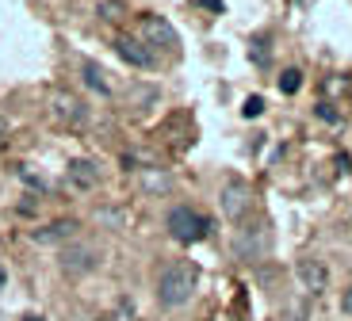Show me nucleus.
Returning a JSON list of instances; mask_svg holds the SVG:
<instances>
[{
	"mask_svg": "<svg viewBox=\"0 0 352 321\" xmlns=\"http://www.w3.org/2000/svg\"><path fill=\"white\" fill-rule=\"evenodd\" d=\"M299 88H302V73L299 69H287V73H283V77H280V92H299Z\"/></svg>",
	"mask_w": 352,
	"mask_h": 321,
	"instance_id": "2eb2a0df",
	"label": "nucleus"
},
{
	"mask_svg": "<svg viewBox=\"0 0 352 321\" xmlns=\"http://www.w3.org/2000/svg\"><path fill=\"white\" fill-rule=\"evenodd\" d=\"M115 50H119V58L126 61V65H134V69H153L157 65V58H153V50L142 38H115Z\"/></svg>",
	"mask_w": 352,
	"mask_h": 321,
	"instance_id": "1a4fd4ad",
	"label": "nucleus"
},
{
	"mask_svg": "<svg viewBox=\"0 0 352 321\" xmlns=\"http://www.w3.org/2000/svg\"><path fill=\"white\" fill-rule=\"evenodd\" d=\"M192 4H199V8H211V12H222V0H192Z\"/></svg>",
	"mask_w": 352,
	"mask_h": 321,
	"instance_id": "6ab92c4d",
	"label": "nucleus"
},
{
	"mask_svg": "<svg viewBox=\"0 0 352 321\" xmlns=\"http://www.w3.org/2000/svg\"><path fill=\"white\" fill-rule=\"evenodd\" d=\"M168 234H173L176 241L192 245V241H203V237L211 234V222L192 207H173L168 210Z\"/></svg>",
	"mask_w": 352,
	"mask_h": 321,
	"instance_id": "f03ea898",
	"label": "nucleus"
},
{
	"mask_svg": "<svg viewBox=\"0 0 352 321\" xmlns=\"http://www.w3.org/2000/svg\"><path fill=\"white\" fill-rule=\"evenodd\" d=\"M8 138V119H4V115H0V142Z\"/></svg>",
	"mask_w": 352,
	"mask_h": 321,
	"instance_id": "aec40b11",
	"label": "nucleus"
},
{
	"mask_svg": "<svg viewBox=\"0 0 352 321\" xmlns=\"http://www.w3.org/2000/svg\"><path fill=\"white\" fill-rule=\"evenodd\" d=\"M100 256H104V249L96 241H69L58 256V264H62L65 276H88L100 264Z\"/></svg>",
	"mask_w": 352,
	"mask_h": 321,
	"instance_id": "7ed1b4c3",
	"label": "nucleus"
},
{
	"mask_svg": "<svg viewBox=\"0 0 352 321\" xmlns=\"http://www.w3.org/2000/svg\"><path fill=\"white\" fill-rule=\"evenodd\" d=\"M195 287H199V272L195 264L188 261H168L157 276V302L165 310H176V306H188L195 295Z\"/></svg>",
	"mask_w": 352,
	"mask_h": 321,
	"instance_id": "f257e3e1",
	"label": "nucleus"
},
{
	"mask_svg": "<svg viewBox=\"0 0 352 321\" xmlns=\"http://www.w3.org/2000/svg\"><path fill=\"white\" fill-rule=\"evenodd\" d=\"M261 111H264V100H261V96H249V100H245V115H249V119H256Z\"/></svg>",
	"mask_w": 352,
	"mask_h": 321,
	"instance_id": "dca6fc26",
	"label": "nucleus"
},
{
	"mask_svg": "<svg viewBox=\"0 0 352 321\" xmlns=\"http://www.w3.org/2000/svg\"><path fill=\"white\" fill-rule=\"evenodd\" d=\"M104 321H134V306L126 302V298H119V302L104 313Z\"/></svg>",
	"mask_w": 352,
	"mask_h": 321,
	"instance_id": "4468645a",
	"label": "nucleus"
},
{
	"mask_svg": "<svg viewBox=\"0 0 352 321\" xmlns=\"http://www.w3.org/2000/svg\"><path fill=\"white\" fill-rule=\"evenodd\" d=\"M295 276H299V287L307 291L310 298H322V295L329 291V268L318 261V256H307V261H299Z\"/></svg>",
	"mask_w": 352,
	"mask_h": 321,
	"instance_id": "0eeeda50",
	"label": "nucleus"
},
{
	"mask_svg": "<svg viewBox=\"0 0 352 321\" xmlns=\"http://www.w3.org/2000/svg\"><path fill=\"white\" fill-rule=\"evenodd\" d=\"M65 184H69L73 191L100 188V165L88 161V157H77V161H69V168H65Z\"/></svg>",
	"mask_w": 352,
	"mask_h": 321,
	"instance_id": "6e6552de",
	"label": "nucleus"
},
{
	"mask_svg": "<svg viewBox=\"0 0 352 321\" xmlns=\"http://www.w3.org/2000/svg\"><path fill=\"white\" fill-rule=\"evenodd\" d=\"M219 207H222V214H226L230 222H241V218L249 214V207H253V191H249L241 180H230L226 188H222V195H219Z\"/></svg>",
	"mask_w": 352,
	"mask_h": 321,
	"instance_id": "423d86ee",
	"label": "nucleus"
},
{
	"mask_svg": "<svg viewBox=\"0 0 352 321\" xmlns=\"http://www.w3.org/2000/svg\"><path fill=\"white\" fill-rule=\"evenodd\" d=\"M96 16L104 19V23H119V19L126 16V8H123V0H100V4H96Z\"/></svg>",
	"mask_w": 352,
	"mask_h": 321,
	"instance_id": "ddd939ff",
	"label": "nucleus"
},
{
	"mask_svg": "<svg viewBox=\"0 0 352 321\" xmlns=\"http://www.w3.org/2000/svg\"><path fill=\"white\" fill-rule=\"evenodd\" d=\"M341 310H344V318H352V283H349V291L341 295Z\"/></svg>",
	"mask_w": 352,
	"mask_h": 321,
	"instance_id": "f3484780",
	"label": "nucleus"
},
{
	"mask_svg": "<svg viewBox=\"0 0 352 321\" xmlns=\"http://www.w3.org/2000/svg\"><path fill=\"white\" fill-rule=\"evenodd\" d=\"M138 31H142V43L146 46H157V50H176V46H180L173 23L161 19V16H153V12H146V16L138 19Z\"/></svg>",
	"mask_w": 352,
	"mask_h": 321,
	"instance_id": "20e7f679",
	"label": "nucleus"
},
{
	"mask_svg": "<svg viewBox=\"0 0 352 321\" xmlns=\"http://www.w3.org/2000/svg\"><path fill=\"white\" fill-rule=\"evenodd\" d=\"M54 119L62 122V126H85V119H88V107L80 104L77 96H69V92H58L54 96Z\"/></svg>",
	"mask_w": 352,
	"mask_h": 321,
	"instance_id": "9d476101",
	"label": "nucleus"
},
{
	"mask_svg": "<svg viewBox=\"0 0 352 321\" xmlns=\"http://www.w3.org/2000/svg\"><path fill=\"white\" fill-rule=\"evenodd\" d=\"M318 119H326V122H337V111H333V107H329V104H322V107H318Z\"/></svg>",
	"mask_w": 352,
	"mask_h": 321,
	"instance_id": "a211bd4d",
	"label": "nucleus"
},
{
	"mask_svg": "<svg viewBox=\"0 0 352 321\" xmlns=\"http://www.w3.org/2000/svg\"><path fill=\"white\" fill-rule=\"evenodd\" d=\"M73 234H77V222H73V218H62V222H50V226H43V230H31V241L35 245L73 241Z\"/></svg>",
	"mask_w": 352,
	"mask_h": 321,
	"instance_id": "9b49d317",
	"label": "nucleus"
},
{
	"mask_svg": "<svg viewBox=\"0 0 352 321\" xmlns=\"http://www.w3.org/2000/svg\"><path fill=\"white\" fill-rule=\"evenodd\" d=\"M80 73H85V85H88V88H96L100 96L111 92V85H107V73L100 69L96 61H80Z\"/></svg>",
	"mask_w": 352,
	"mask_h": 321,
	"instance_id": "f8f14e48",
	"label": "nucleus"
},
{
	"mask_svg": "<svg viewBox=\"0 0 352 321\" xmlns=\"http://www.w3.org/2000/svg\"><path fill=\"white\" fill-rule=\"evenodd\" d=\"M268 245H272V234H268L264 222L245 226L238 237H234V252H238V261H261L264 252H268Z\"/></svg>",
	"mask_w": 352,
	"mask_h": 321,
	"instance_id": "39448f33",
	"label": "nucleus"
}]
</instances>
